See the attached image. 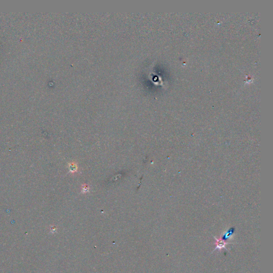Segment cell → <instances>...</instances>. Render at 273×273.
Segmentation results:
<instances>
[{
	"label": "cell",
	"mask_w": 273,
	"mask_h": 273,
	"mask_svg": "<svg viewBox=\"0 0 273 273\" xmlns=\"http://www.w3.org/2000/svg\"><path fill=\"white\" fill-rule=\"evenodd\" d=\"M215 240H216V242L214 243V244L216 245V248L213 250L212 252H214V251H216V250H221L223 249H226L228 251V250H227L226 247V246L227 244H233L232 243H228L226 241H224V240H223L221 237L219 238V239H217L216 237H214Z\"/></svg>",
	"instance_id": "6da1fadb"
},
{
	"label": "cell",
	"mask_w": 273,
	"mask_h": 273,
	"mask_svg": "<svg viewBox=\"0 0 273 273\" xmlns=\"http://www.w3.org/2000/svg\"><path fill=\"white\" fill-rule=\"evenodd\" d=\"M234 232V228H231L228 232H227L225 233L223 235V236L221 237V238L223 240L226 241V240H228V239H230L232 235H233Z\"/></svg>",
	"instance_id": "7a4b0ae2"
},
{
	"label": "cell",
	"mask_w": 273,
	"mask_h": 273,
	"mask_svg": "<svg viewBox=\"0 0 273 273\" xmlns=\"http://www.w3.org/2000/svg\"><path fill=\"white\" fill-rule=\"evenodd\" d=\"M68 168H69V169L70 170V172H72V173L76 172L77 171V169H78L77 165L76 163L74 162H73L70 163V164L68 165Z\"/></svg>",
	"instance_id": "3957f363"
},
{
	"label": "cell",
	"mask_w": 273,
	"mask_h": 273,
	"mask_svg": "<svg viewBox=\"0 0 273 273\" xmlns=\"http://www.w3.org/2000/svg\"><path fill=\"white\" fill-rule=\"evenodd\" d=\"M89 190V187L87 185H84L82 186V191L83 193H87Z\"/></svg>",
	"instance_id": "277c9868"
}]
</instances>
